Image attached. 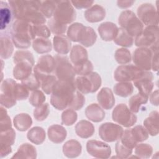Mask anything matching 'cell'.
Returning a JSON list of instances; mask_svg holds the SVG:
<instances>
[{"label":"cell","mask_w":159,"mask_h":159,"mask_svg":"<svg viewBox=\"0 0 159 159\" xmlns=\"http://www.w3.org/2000/svg\"><path fill=\"white\" fill-rule=\"evenodd\" d=\"M116 94L120 97L126 98L134 92V86L130 82H119L114 86Z\"/></svg>","instance_id":"obj_39"},{"label":"cell","mask_w":159,"mask_h":159,"mask_svg":"<svg viewBox=\"0 0 159 159\" xmlns=\"http://www.w3.org/2000/svg\"><path fill=\"white\" fill-rule=\"evenodd\" d=\"M119 24L131 37H137L143 29V24L130 10L122 11L119 17Z\"/></svg>","instance_id":"obj_3"},{"label":"cell","mask_w":159,"mask_h":159,"mask_svg":"<svg viewBox=\"0 0 159 159\" xmlns=\"http://www.w3.org/2000/svg\"><path fill=\"white\" fill-rule=\"evenodd\" d=\"M150 102L156 106H158V91L157 89L153 92L150 98Z\"/></svg>","instance_id":"obj_62"},{"label":"cell","mask_w":159,"mask_h":159,"mask_svg":"<svg viewBox=\"0 0 159 159\" xmlns=\"http://www.w3.org/2000/svg\"><path fill=\"white\" fill-rule=\"evenodd\" d=\"M50 113V107L48 103H43L36 107L34 110V117L38 121L44 120Z\"/></svg>","instance_id":"obj_50"},{"label":"cell","mask_w":159,"mask_h":159,"mask_svg":"<svg viewBox=\"0 0 159 159\" xmlns=\"http://www.w3.org/2000/svg\"><path fill=\"white\" fill-rule=\"evenodd\" d=\"M54 58L55 60L54 73L58 80L74 81L76 73L68 57L65 55L57 54Z\"/></svg>","instance_id":"obj_5"},{"label":"cell","mask_w":159,"mask_h":159,"mask_svg":"<svg viewBox=\"0 0 159 159\" xmlns=\"http://www.w3.org/2000/svg\"><path fill=\"white\" fill-rule=\"evenodd\" d=\"M124 130L116 124L105 122L99 127V135L101 139L107 142H113L120 139Z\"/></svg>","instance_id":"obj_11"},{"label":"cell","mask_w":159,"mask_h":159,"mask_svg":"<svg viewBox=\"0 0 159 159\" xmlns=\"http://www.w3.org/2000/svg\"><path fill=\"white\" fill-rule=\"evenodd\" d=\"M93 1H71V3L73 6H75L77 9H85L89 8L92 6Z\"/></svg>","instance_id":"obj_59"},{"label":"cell","mask_w":159,"mask_h":159,"mask_svg":"<svg viewBox=\"0 0 159 159\" xmlns=\"http://www.w3.org/2000/svg\"><path fill=\"white\" fill-rule=\"evenodd\" d=\"M29 95V90L22 83H16L15 89V96L17 101L26 99Z\"/></svg>","instance_id":"obj_58"},{"label":"cell","mask_w":159,"mask_h":159,"mask_svg":"<svg viewBox=\"0 0 159 159\" xmlns=\"http://www.w3.org/2000/svg\"><path fill=\"white\" fill-rule=\"evenodd\" d=\"M82 150L81 143L76 140H70L65 143L63 146L64 155L70 158H76L80 155Z\"/></svg>","instance_id":"obj_28"},{"label":"cell","mask_w":159,"mask_h":159,"mask_svg":"<svg viewBox=\"0 0 159 159\" xmlns=\"http://www.w3.org/2000/svg\"><path fill=\"white\" fill-rule=\"evenodd\" d=\"M138 18L147 26L158 25V13L155 7L150 3L141 4L137 11Z\"/></svg>","instance_id":"obj_12"},{"label":"cell","mask_w":159,"mask_h":159,"mask_svg":"<svg viewBox=\"0 0 159 159\" xmlns=\"http://www.w3.org/2000/svg\"><path fill=\"white\" fill-rule=\"evenodd\" d=\"M153 76L150 71H145L141 78L134 81V86L138 89L139 92L149 96L153 88Z\"/></svg>","instance_id":"obj_17"},{"label":"cell","mask_w":159,"mask_h":159,"mask_svg":"<svg viewBox=\"0 0 159 159\" xmlns=\"http://www.w3.org/2000/svg\"><path fill=\"white\" fill-rule=\"evenodd\" d=\"M67 135L66 129L60 125L55 124L48 129V137L50 141L55 143L63 142Z\"/></svg>","instance_id":"obj_24"},{"label":"cell","mask_w":159,"mask_h":159,"mask_svg":"<svg viewBox=\"0 0 159 159\" xmlns=\"http://www.w3.org/2000/svg\"><path fill=\"white\" fill-rule=\"evenodd\" d=\"M153 52L148 47H139L133 54V61L135 66L145 71L152 69V60Z\"/></svg>","instance_id":"obj_13"},{"label":"cell","mask_w":159,"mask_h":159,"mask_svg":"<svg viewBox=\"0 0 159 159\" xmlns=\"http://www.w3.org/2000/svg\"><path fill=\"white\" fill-rule=\"evenodd\" d=\"M148 96L139 93L135 95L132 96L129 101V109L134 113L139 112L142 105L145 104L148 102Z\"/></svg>","instance_id":"obj_33"},{"label":"cell","mask_w":159,"mask_h":159,"mask_svg":"<svg viewBox=\"0 0 159 159\" xmlns=\"http://www.w3.org/2000/svg\"><path fill=\"white\" fill-rule=\"evenodd\" d=\"M46 97L43 93L40 90L36 89L33 91L29 97V102L34 107H38L45 101Z\"/></svg>","instance_id":"obj_53"},{"label":"cell","mask_w":159,"mask_h":159,"mask_svg":"<svg viewBox=\"0 0 159 159\" xmlns=\"http://www.w3.org/2000/svg\"><path fill=\"white\" fill-rule=\"evenodd\" d=\"M117 26L113 22H105L98 27V32L101 38L104 41L114 40L118 32Z\"/></svg>","instance_id":"obj_19"},{"label":"cell","mask_w":159,"mask_h":159,"mask_svg":"<svg viewBox=\"0 0 159 159\" xmlns=\"http://www.w3.org/2000/svg\"><path fill=\"white\" fill-rule=\"evenodd\" d=\"M152 60V68L153 71H157L158 70V51L153 52Z\"/></svg>","instance_id":"obj_60"},{"label":"cell","mask_w":159,"mask_h":159,"mask_svg":"<svg viewBox=\"0 0 159 159\" xmlns=\"http://www.w3.org/2000/svg\"><path fill=\"white\" fill-rule=\"evenodd\" d=\"M78 116L75 110L69 108L61 114V124L67 126L73 125L77 120Z\"/></svg>","instance_id":"obj_48"},{"label":"cell","mask_w":159,"mask_h":159,"mask_svg":"<svg viewBox=\"0 0 159 159\" xmlns=\"http://www.w3.org/2000/svg\"><path fill=\"white\" fill-rule=\"evenodd\" d=\"M115 148L117 157L119 158H128L132 153V149L123 145L120 140L116 143Z\"/></svg>","instance_id":"obj_57"},{"label":"cell","mask_w":159,"mask_h":159,"mask_svg":"<svg viewBox=\"0 0 159 159\" xmlns=\"http://www.w3.org/2000/svg\"><path fill=\"white\" fill-rule=\"evenodd\" d=\"M112 120L116 123L124 126L130 127L137 122V117L132 112L128 106L123 103L117 105L112 112Z\"/></svg>","instance_id":"obj_7"},{"label":"cell","mask_w":159,"mask_h":159,"mask_svg":"<svg viewBox=\"0 0 159 159\" xmlns=\"http://www.w3.org/2000/svg\"><path fill=\"white\" fill-rule=\"evenodd\" d=\"M95 131L94 127L90 122L82 120L77 123L75 126V132L78 136L83 139H88L91 137Z\"/></svg>","instance_id":"obj_29"},{"label":"cell","mask_w":159,"mask_h":159,"mask_svg":"<svg viewBox=\"0 0 159 159\" xmlns=\"http://www.w3.org/2000/svg\"><path fill=\"white\" fill-rule=\"evenodd\" d=\"M143 125L148 134L156 136L158 134V112L154 111L150 113L143 121Z\"/></svg>","instance_id":"obj_27"},{"label":"cell","mask_w":159,"mask_h":159,"mask_svg":"<svg viewBox=\"0 0 159 159\" xmlns=\"http://www.w3.org/2000/svg\"><path fill=\"white\" fill-rule=\"evenodd\" d=\"M158 42V25L147 26L135 37V45L139 47H150Z\"/></svg>","instance_id":"obj_10"},{"label":"cell","mask_w":159,"mask_h":159,"mask_svg":"<svg viewBox=\"0 0 159 159\" xmlns=\"http://www.w3.org/2000/svg\"><path fill=\"white\" fill-rule=\"evenodd\" d=\"M131 134L134 140L139 143V142L146 140L148 138V133L144 127L140 125L135 126L130 129Z\"/></svg>","instance_id":"obj_43"},{"label":"cell","mask_w":159,"mask_h":159,"mask_svg":"<svg viewBox=\"0 0 159 159\" xmlns=\"http://www.w3.org/2000/svg\"><path fill=\"white\" fill-rule=\"evenodd\" d=\"M12 128L11 118L4 107H0V129L1 132L9 130Z\"/></svg>","instance_id":"obj_51"},{"label":"cell","mask_w":159,"mask_h":159,"mask_svg":"<svg viewBox=\"0 0 159 159\" xmlns=\"http://www.w3.org/2000/svg\"><path fill=\"white\" fill-rule=\"evenodd\" d=\"M1 42V58L3 59L9 58L12 54L14 51L13 43L7 36L1 35L0 38Z\"/></svg>","instance_id":"obj_38"},{"label":"cell","mask_w":159,"mask_h":159,"mask_svg":"<svg viewBox=\"0 0 159 159\" xmlns=\"http://www.w3.org/2000/svg\"><path fill=\"white\" fill-rule=\"evenodd\" d=\"M34 74L39 81L40 87L45 93L50 94L52 93L53 88L57 81V78L55 75L52 74H46L39 71L34 67Z\"/></svg>","instance_id":"obj_16"},{"label":"cell","mask_w":159,"mask_h":159,"mask_svg":"<svg viewBox=\"0 0 159 159\" xmlns=\"http://www.w3.org/2000/svg\"><path fill=\"white\" fill-rule=\"evenodd\" d=\"M153 152L152 147L148 143H139L135 147V153L140 158H150Z\"/></svg>","instance_id":"obj_46"},{"label":"cell","mask_w":159,"mask_h":159,"mask_svg":"<svg viewBox=\"0 0 159 159\" xmlns=\"http://www.w3.org/2000/svg\"><path fill=\"white\" fill-rule=\"evenodd\" d=\"M16 19H22L34 24H44L46 17L40 12V1L14 0L7 2Z\"/></svg>","instance_id":"obj_1"},{"label":"cell","mask_w":159,"mask_h":159,"mask_svg":"<svg viewBox=\"0 0 159 159\" xmlns=\"http://www.w3.org/2000/svg\"><path fill=\"white\" fill-rule=\"evenodd\" d=\"M36 148L31 144L25 143L21 145L12 158H36Z\"/></svg>","instance_id":"obj_30"},{"label":"cell","mask_w":159,"mask_h":159,"mask_svg":"<svg viewBox=\"0 0 159 159\" xmlns=\"http://www.w3.org/2000/svg\"><path fill=\"white\" fill-rule=\"evenodd\" d=\"M75 71L79 76L86 75L93 71V65L89 60H86L80 64L73 65Z\"/></svg>","instance_id":"obj_52"},{"label":"cell","mask_w":159,"mask_h":159,"mask_svg":"<svg viewBox=\"0 0 159 159\" xmlns=\"http://www.w3.org/2000/svg\"><path fill=\"white\" fill-rule=\"evenodd\" d=\"M16 139V132L11 128L1 132L0 134V156L1 158L7 156L12 152V145Z\"/></svg>","instance_id":"obj_15"},{"label":"cell","mask_w":159,"mask_h":159,"mask_svg":"<svg viewBox=\"0 0 159 159\" xmlns=\"http://www.w3.org/2000/svg\"><path fill=\"white\" fill-rule=\"evenodd\" d=\"M13 123L16 129L24 132L30 127L32 124V120L28 114L20 113L14 117Z\"/></svg>","instance_id":"obj_31"},{"label":"cell","mask_w":159,"mask_h":159,"mask_svg":"<svg viewBox=\"0 0 159 159\" xmlns=\"http://www.w3.org/2000/svg\"><path fill=\"white\" fill-rule=\"evenodd\" d=\"M99 106L104 109H111L115 104V98L112 90L107 87L102 88L97 95Z\"/></svg>","instance_id":"obj_18"},{"label":"cell","mask_w":159,"mask_h":159,"mask_svg":"<svg viewBox=\"0 0 159 159\" xmlns=\"http://www.w3.org/2000/svg\"><path fill=\"white\" fill-rule=\"evenodd\" d=\"M84 27L83 24L79 22L71 24L67 29V37L73 42H79L81 34Z\"/></svg>","instance_id":"obj_40"},{"label":"cell","mask_w":159,"mask_h":159,"mask_svg":"<svg viewBox=\"0 0 159 159\" xmlns=\"http://www.w3.org/2000/svg\"><path fill=\"white\" fill-rule=\"evenodd\" d=\"M120 142L128 148L133 149L138 143L134 140L130 131V129H126L123 132V134L119 139Z\"/></svg>","instance_id":"obj_54"},{"label":"cell","mask_w":159,"mask_h":159,"mask_svg":"<svg viewBox=\"0 0 159 159\" xmlns=\"http://www.w3.org/2000/svg\"><path fill=\"white\" fill-rule=\"evenodd\" d=\"M135 2V1H130V0H122V1H117V6L122 9H126L131 7L133 4Z\"/></svg>","instance_id":"obj_61"},{"label":"cell","mask_w":159,"mask_h":159,"mask_svg":"<svg viewBox=\"0 0 159 159\" xmlns=\"http://www.w3.org/2000/svg\"><path fill=\"white\" fill-rule=\"evenodd\" d=\"M34 68L42 73L52 74L54 71L55 68V58L48 54L42 55L39 57Z\"/></svg>","instance_id":"obj_21"},{"label":"cell","mask_w":159,"mask_h":159,"mask_svg":"<svg viewBox=\"0 0 159 159\" xmlns=\"http://www.w3.org/2000/svg\"><path fill=\"white\" fill-rule=\"evenodd\" d=\"M34 65L28 61H20L13 68V76L15 79L22 81L27 78L32 73Z\"/></svg>","instance_id":"obj_20"},{"label":"cell","mask_w":159,"mask_h":159,"mask_svg":"<svg viewBox=\"0 0 159 159\" xmlns=\"http://www.w3.org/2000/svg\"><path fill=\"white\" fill-rule=\"evenodd\" d=\"M32 47L38 53H45L50 52L52 48L51 41L46 38L37 37L32 41Z\"/></svg>","instance_id":"obj_36"},{"label":"cell","mask_w":159,"mask_h":159,"mask_svg":"<svg viewBox=\"0 0 159 159\" xmlns=\"http://www.w3.org/2000/svg\"><path fill=\"white\" fill-rule=\"evenodd\" d=\"M57 7L53 14V19L57 22L68 24L71 23L76 19V11L69 1H58Z\"/></svg>","instance_id":"obj_6"},{"label":"cell","mask_w":159,"mask_h":159,"mask_svg":"<svg viewBox=\"0 0 159 159\" xmlns=\"http://www.w3.org/2000/svg\"><path fill=\"white\" fill-rule=\"evenodd\" d=\"M115 59L116 61L122 65L129 63L131 61L132 57L130 51L125 48H118L115 52Z\"/></svg>","instance_id":"obj_44"},{"label":"cell","mask_w":159,"mask_h":159,"mask_svg":"<svg viewBox=\"0 0 159 159\" xmlns=\"http://www.w3.org/2000/svg\"><path fill=\"white\" fill-rule=\"evenodd\" d=\"M76 89L74 81L57 80L51 93V104L58 110L69 107Z\"/></svg>","instance_id":"obj_2"},{"label":"cell","mask_w":159,"mask_h":159,"mask_svg":"<svg viewBox=\"0 0 159 159\" xmlns=\"http://www.w3.org/2000/svg\"><path fill=\"white\" fill-rule=\"evenodd\" d=\"M97 39V35L94 30L91 27L85 26L81 35L79 42L86 47H91Z\"/></svg>","instance_id":"obj_32"},{"label":"cell","mask_w":159,"mask_h":159,"mask_svg":"<svg viewBox=\"0 0 159 159\" xmlns=\"http://www.w3.org/2000/svg\"><path fill=\"white\" fill-rule=\"evenodd\" d=\"M86 117L94 122L102 121L105 117V112L98 104L93 103L89 105L85 109Z\"/></svg>","instance_id":"obj_26"},{"label":"cell","mask_w":159,"mask_h":159,"mask_svg":"<svg viewBox=\"0 0 159 159\" xmlns=\"http://www.w3.org/2000/svg\"><path fill=\"white\" fill-rule=\"evenodd\" d=\"M145 70L132 64L120 65L114 72V78L119 82L134 81L141 78Z\"/></svg>","instance_id":"obj_8"},{"label":"cell","mask_w":159,"mask_h":159,"mask_svg":"<svg viewBox=\"0 0 159 159\" xmlns=\"http://www.w3.org/2000/svg\"><path fill=\"white\" fill-rule=\"evenodd\" d=\"M86 150L91 156L97 158H108L111 154V148L108 144L96 140L87 142Z\"/></svg>","instance_id":"obj_14"},{"label":"cell","mask_w":159,"mask_h":159,"mask_svg":"<svg viewBox=\"0 0 159 159\" xmlns=\"http://www.w3.org/2000/svg\"><path fill=\"white\" fill-rule=\"evenodd\" d=\"M21 83L29 91H35L40 86V83L34 73H32L27 78L21 81Z\"/></svg>","instance_id":"obj_56"},{"label":"cell","mask_w":159,"mask_h":159,"mask_svg":"<svg viewBox=\"0 0 159 159\" xmlns=\"http://www.w3.org/2000/svg\"><path fill=\"white\" fill-rule=\"evenodd\" d=\"M101 78L96 72L76 77L74 80L76 89L83 94L93 93L98 90L101 85Z\"/></svg>","instance_id":"obj_4"},{"label":"cell","mask_w":159,"mask_h":159,"mask_svg":"<svg viewBox=\"0 0 159 159\" xmlns=\"http://www.w3.org/2000/svg\"><path fill=\"white\" fill-rule=\"evenodd\" d=\"M47 25L50 32L56 35H63L67 30V25L66 24L60 23L53 18H52L48 21Z\"/></svg>","instance_id":"obj_45"},{"label":"cell","mask_w":159,"mask_h":159,"mask_svg":"<svg viewBox=\"0 0 159 159\" xmlns=\"http://www.w3.org/2000/svg\"><path fill=\"white\" fill-rule=\"evenodd\" d=\"M70 58L73 65L80 64L88 60V52L83 46L75 45L71 50Z\"/></svg>","instance_id":"obj_25"},{"label":"cell","mask_w":159,"mask_h":159,"mask_svg":"<svg viewBox=\"0 0 159 159\" xmlns=\"http://www.w3.org/2000/svg\"><path fill=\"white\" fill-rule=\"evenodd\" d=\"M114 42L124 47H130L134 43V39L124 29L119 28L116 37L114 39Z\"/></svg>","instance_id":"obj_37"},{"label":"cell","mask_w":159,"mask_h":159,"mask_svg":"<svg viewBox=\"0 0 159 159\" xmlns=\"http://www.w3.org/2000/svg\"><path fill=\"white\" fill-rule=\"evenodd\" d=\"M12 10L6 2L1 1L0 16H1V30L5 29L12 20Z\"/></svg>","instance_id":"obj_34"},{"label":"cell","mask_w":159,"mask_h":159,"mask_svg":"<svg viewBox=\"0 0 159 159\" xmlns=\"http://www.w3.org/2000/svg\"><path fill=\"white\" fill-rule=\"evenodd\" d=\"M53 45L55 51L58 54L66 55L71 49V43L67 36L55 35L53 38Z\"/></svg>","instance_id":"obj_23"},{"label":"cell","mask_w":159,"mask_h":159,"mask_svg":"<svg viewBox=\"0 0 159 159\" xmlns=\"http://www.w3.org/2000/svg\"><path fill=\"white\" fill-rule=\"evenodd\" d=\"M106 16L105 9L98 4L88 8L84 12V17L88 22L94 23L102 20Z\"/></svg>","instance_id":"obj_22"},{"label":"cell","mask_w":159,"mask_h":159,"mask_svg":"<svg viewBox=\"0 0 159 159\" xmlns=\"http://www.w3.org/2000/svg\"><path fill=\"white\" fill-rule=\"evenodd\" d=\"M27 137L32 143L36 145H40L45 141L46 134L42 127L36 126L29 130L27 134Z\"/></svg>","instance_id":"obj_35"},{"label":"cell","mask_w":159,"mask_h":159,"mask_svg":"<svg viewBox=\"0 0 159 159\" xmlns=\"http://www.w3.org/2000/svg\"><path fill=\"white\" fill-rule=\"evenodd\" d=\"M85 103V98L83 94L78 91H75L73 100L71 101L69 107L74 110L81 109Z\"/></svg>","instance_id":"obj_55"},{"label":"cell","mask_w":159,"mask_h":159,"mask_svg":"<svg viewBox=\"0 0 159 159\" xmlns=\"http://www.w3.org/2000/svg\"><path fill=\"white\" fill-rule=\"evenodd\" d=\"M16 81L12 78H7L1 82L0 101L2 106L10 108L15 106L17 99L15 96Z\"/></svg>","instance_id":"obj_9"},{"label":"cell","mask_w":159,"mask_h":159,"mask_svg":"<svg viewBox=\"0 0 159 159\" xmlns=\"http://www.w3.org/2000/svg\"><path fill=\"white\" fill-rule=\"evenodd\" d=\"M22 61H28L34 65V58L32 53L28 50H17L14 55L13 61L17 63Z\"/></svg>","instance_id":"obj_49"},{"label":"cell","mask_w":159,"mask_h":159,"mask_svg":"<svg viewBox=\"0 0 159 159\" xmlns=\"http://www.w3.org/2000/svg\"><path fill=\"white\" fill-rule=\"evenodd\" d=\"M57 7V2L53 1H41L40 6V12L46 17L50 18L53 16Z\"/></svg>","instance_id":"obj_42"},{"label":"cell","mask_w":159,"mask_h":159,"mask_svg":"<svg viewBox=\"0 0 159 159\" xmlns=\"http://www.w3.org/2000/svg\"><path fill=\"white\" fill-rule=\"evenodd\" d=\"M32 34L34 40L37 37L48 39L51 35V32L48 26L44 24H32Z\"/></svg>","instance_id":"obj_47"},{"label":"cell","mask_w":159,"mask_h":159,"mask_svg":"<svg viewBox=\"0 0 159 159\" xmlns=\"http://www.w3.org/2000/svg\"><path fill=\"white\" fill-rule=\"evenodd\" d=\"M32 38L29 35L12 34V41L16 47L25 49L31 45Z\"/></svg>","instance_id":"obj_41"}]
</instances>
